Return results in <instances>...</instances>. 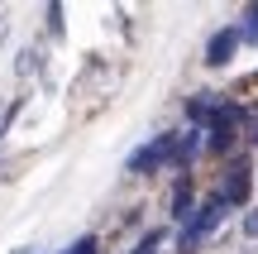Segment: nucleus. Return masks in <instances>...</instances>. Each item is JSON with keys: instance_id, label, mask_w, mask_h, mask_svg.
Listing matches in <instances>:
<instances>
[{"instance_id": "2", "label": "nucleus", "mask_w": 258, "mask_h": 254, "mask_svg": "<svg viewBox=\"0 0 258 254\" xmlns=\"http://www.w3.org/2000/svg\"><path fill=\"white\" fill-rule=\"evenodd\" d=\"M244 197H249V168H244V163H234L230 178L220 182V201H225V207H239Z\"/></svg>"}, {"instance_id": "1", "label": "nucleus", "mask_w": 258, "mask_h": 254, "mask_svg": "<svg viewBox=\"0 0 258 254\" xmlns=\"http://www.w3.org/2000/svg\"><path fill=\"white\" fill-rule=\"evenodd\" d=\"M220 221H225V201L220 197H211V201H201V207L191 211V221L182 226V249H196V245H206V240L220 230Z\"/></svg>"}, {"instance_id": "4", "label": "nucleus", "mask_w": 258, "mask_h": 254, "mask_svg": "<svg viewBox=\"0 0 258 254\" xmlns=\"http://www.w3.org/2000/svg\"><path fill=\"white\" fill-rule=\"evenodd\" d=\"M19 77H29V72H38V67H43V53H19Z\"/></svg>"}, {"instance_id": "5", "label": "nucleus", "mask_w": 258, "mask_h": 254, "mask_svg": "<svg viewBox=\"0 0 258 254\" xmlns=\"http://www.w3.org/2000/svg\"><path fill=\"white\" fill-rule=\"evenodd\" d=\"M239 34L258 38V5H249V10H244V24H239Z\"/></svg>"}, {"instance_id": "3", "label": "nucleus", "mask_w": 258, "mask_h": 254, "mask_svg": "<svg viewBox=\"0 0 258 254\" xmlns=\"http://www.w3.org/2000/svg\"><path fill=\"white\" fill-rule=\"evenodd\" d=\"M239 29H225V34H215L211 38V48H206V63H211V67H220V63H230V58H234V43H239Z\"/></svg>"}, {"instance_id": "8", "label": "nucleus", "mask_w": 258, "mask_h": 254, "mask_svg": "<svg viewBox=\"0 0 258 254\" xmlns=\"http://www.w3.org/2000/svg\"><path fill=\"white\" fill-rule=\"evenodd\" d=\"M5 120H10V111H0V134H5Z\"/></svg>"}, {"instance_id": "9", "label": "nucleus", "mask_w": 258, "mask_h": 254, "mask_svg": "<svg viewBox=\"0 0 258 254\" xmlns=\"http://www.w3.org/2000/svg\"><path fill=\"white\" fill-rule=\"evenodd\" d=\"M15 254H38V249H34V245H29V249H15Z\"/></svg>"}, {"instance_id": "6", "label": "nucleus", "mask_w": 258, "mask_h": 254, "mask_svg": "<svg viewBox=\"0 0 258 254\" xmlns=\"http://www.w3.org/2000/svg\"><path fill=\"white\" fill-rule=\"evenodd\" d=\"M244 235H249V240H258V207L249 211V216H244Z\"/></svg>"}, {"instance_id": "10", "label": "nucleus", "mask_w": 258, "mask_h": 254, "mask_svg": "<svg viewBox=\"0 0 258 254\" xmlns=\"http://www.w3.org/2000/svg\"><path fill=\"white\" fill-rule=\"evenodd\" d=\"M0 29H5V15H0Z\"/></svg>"}, {"instance_id": "7", "label": "nucleus", "mask_w": 258, "mask_h": 254, "mask_svg": "<svg viewBox=\"0 0 258 254\" xmlns=\"http://www.w3.org/2000/svg\"><path fill=\"white\" fill-rule=\"evenodd\" d=\"M67 254H96V240H91V235H86V240H77V245L67 249Z\"/></svg>"}]
</instances>
